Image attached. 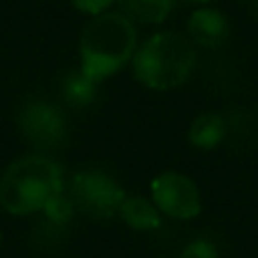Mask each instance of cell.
Listing matches in <instances>:
<instances>
[{"mask_svg":"<svg viewBox=\"0 0 258 258\" xmlns=\"http://www.w3.org/2000/svg\"><path fill=\"white\" fill-rule=\"evenodd\" d=\"M138 48L136 25L122 12L93 16L80 36V71L93 82L120 73Z\"/></svg>","mask_w":258,"mask_h":258,"instance_id":"cell-1","label":"cell"},{"mask_svg":"<svg viewBox=\"0 0 258 258\" xmlns=\"http://www.w3.org/2000/svg\"><path fill=\"white\" fill-rule=\"evenodd\" d=\"M63 190V168L39 152L9 163L0 177V204L9 215L41 213L45 204Z\"/></svg>","mask_w":258,"mask_h":258,"instance_id":"cell-2","label":"cell"},{"mask_svg":"<svg viewBox=\"0 0 258 258\" xmlns=\"http://www.w3.org/2000/svg\"><path fill=\"white\" fill-rule=\"evenodd\" d=\"M197 66V45L179 32L147 36L132 57V73L152 91H170L188 82Z\"/></svg>","mask_w":258,"mask_h":258,"instance_id":"cell-3","label":"cell"},{"mask_svg":"<svg viewBox=\"0 0 258 258\" xmlns=\"http://www.w3.org/2000/svg\"><path fill=\"white\" fill-rule=\"evenodd\" d=\"M66 192L73 202V209L93 220H107L116 215L127 197L120 183L98 168H84L75 172Z\"/></svg>","mask_w":258,"mask_h":258,"instance_id":"cell-4","label":"cell"},{"mask_svg":"<svg viewBox=\"0 0 258 258\" xmlns=\"http://www.w3.org/2000/svg\"><path fill=\"white\" fill-rule=\"evenodd\" d=\"M18 129L23 138L41 152L59 150L68 141V120L48 100H27L18 109Z\"/></svg>","mask_w":258,"mask_h":258,"instance_id":"cell-5","label":"cell"},{"mask_svg":"<svg viewBox=\"0 0 258 258\" xmlns=\"http://www.w3.org/2000/svg\"><path fill=\"white\" fill-rule=\"evenodd\" d=\"M152 202L172 220H192L202 213V195L197 183L188 174L181 172H163L150 186Z\"/></svg>","mask_w":258,"mask_h":258,"instance_id":"cell-6","label":"cell"},{"mask_svg":"<svg viewBox=\"0 0 258 258\" xmlns=\"http://www.w3.org/2000/svg\"><path fill=\"white\" fill-rule=\"evenodd\" d=\"M188 39L192 41L195 45H202V48H220L222 43H227L229 39V21L220 9H213V7H200L190 14L188 18Z\"/></svg>","mask_w":258,"mask_h":258,"instance_id":"cell-7","label":"cell"},{"mask_svg":"<svg viewBox=\"0 0 258 258\" xmlns=\"http://www.w3.org/2000/svg\"><path fill=\"white\" fill-rule=\"evenodd\" d=\"M118 215L127 227L136 229V231H152L161 224V211L154 206V202L138 195H127L120 204Z\"/></svg>","mask_w":258,"mask_h":258,"instance_id":"cell-8","label":"cell"},{"mask_svg":"<svg viewBox=\"0 0 258 258\" xmlns=\"http://www.w3.org/2000/svg\"><path fill=\"white\" fill-rule=\"evenodd\" d=\"M120 12L143 25H161L172 14L174 0H116Z\"/></svg>","mask_w":258,"mask_h":258,"instance_id":"cell-9","label":"cell"},{"mask_svg":"<svg viewBox=\"0 0 258 258\" xmlns=\"http://www.w3.org/2000/svg\"><path fill=\"white\" fill-rule=\"evenodd\" d=\"M224 134H227V122L220 113H202L188 129V141L200 150H213L224 141Z\"/></svg>","mask_w":258,"mask_h":258,"instance_id":"cell-10","label":"cell"},{"mask_svg":"<svg viewBox=\"0 0 258 258\" xmlns=\"http://www.w3.org/2000/svg\"><path fill=\"white\" fill-rule=\"evenodd\" d=\"M95 91H98V82H93L91 77H86L84 73L77 71L66 73V77L61 80V95L71 107L80 109L86 107L95 100Z\"/></svg>","mask_w":258,"mask_h":258,"instance_id":"cell-11","label":"cell"},{"mask_svg":"<svg viewBox=\"0 0 258 258\" xmlns=\"http://www.w3.org/2000/svg\"><path fill=\"white\" fill-rule=\"evenodd\" d=\"M41 213H43L52 224L63 227V224L71 222L75 209H73V202H71V197H68V192L63 190V192H59L57 197H52V200L45 204V209L41 211Z\"/></svg>","mask_w":258,"mask_h":258,"instance_id":"cell-12","label":"cell"},{"mask_svg":"<svg viewBox=\"0 0 258 258\" xmlns=\"http://www.w3.org/2000/svg\"><path fill=\"white\" fill-rule=\"evenodd\" d=\"M179 258H220V251L211 240L197 238V240L188 242V245L183 247V251Z\"/></svg>","mask_w":258,"mask_h":258,"instance_id":"cell-13","label":"cell"},{"mask_svg":"<svg viewBox=\"0 0 258 258\" xmlns=\"http://www.w3.org/2000/svg\"><path fill=\"white\" fill-rule=\"evenodd\" d=\"M71 3L77 12L89 14V16H100V14L109 12V7H111L116 0H71Z\"/></svg>","mask_w":258,"mask_h":258,"instance_id":"cell-14","label":"cell"},{"mask_svg":"<svg viewBox=\"0 0 258 258\" xmlns=\"http://www.w3.org/2000/svg\"><path fill=\"white\" fill-rule=\"evenodd\" d=\"M186 3H195V5H204V3H211V0H186Z\"/></svg>","mask_w":258,"mask_h":258,"instance_id":"cell-15","label":"cell"},{"mask_svg":"<svg viewBox=\"0 0 258 258\" xmlns=\"http://www.w3.org/2000/svg\"><path fill=\"white\" fill-rule=\"evenodd\" d=\"M0 247H3V231H0Z\"/></svg>","mask_w":258,"mask_h":258,"instance_id":"cell-16","label":"cell"}]
</instances>
